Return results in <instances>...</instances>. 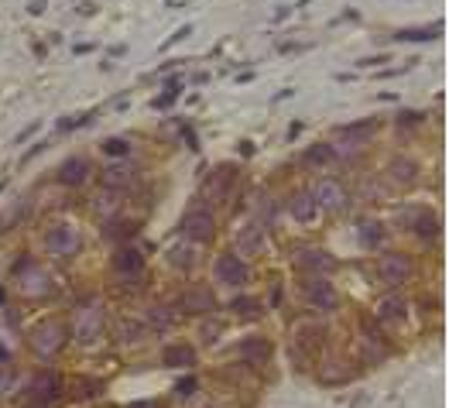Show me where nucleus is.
I'll list each match as a JSON object with an SVG mask.
<instances>
[{
    "instance_id": "obj_36",
    "label": "nucleus",
    "mask_w": 449,
    "mask_h": 408,
    "mask_svg": "<svg viewBox=\"0 0 449 408\" xmlns=\"http://www.w3.org/2000/svg\"><path fill=\"white\" fill-rule=\"evenodd\" d=\"M175 100H179V82H168V86H165V93L155 100V106L161 110V106H168V103H175Z\"/></svg>"
},
{
    "instance_id": "obj_25",
    "label": "nucleus",
    "mask_w": 449,
    "mask_h": 408,
    "mask_svg": "<svg viewBox=\"0 0 449 408\" xmlns=\"http://www.w3.org/2000/svg\"><path fill=\"white\" fill-rule=\"evenodd\" d=\"M267 354H271V347H267L261 336H251V340H244V343H240V357L251 360V364H265Z\"/></svg>"
},
{
    "instance_id": "obj_31",
    "label": "nucleus",
    "mask_w": 449,
    "mask_h": 408,
    "mask_svg": "<svg viewBox=\"0 0 449 408\" xmlns=\"http://www.w3.org/2000/svg\"><path fill=\"white\" fill-rule=\"evenodd\" d=\"M134 233H137V223H127V220L106 227V237H110V240H127V237H134Z\"/></svg>"
},
{
    "instance_id": "obj_19",
    "label": "nucleus",
    "mask_w": 449,
    "mask_h": 408,
    "mask_svg": "<svg viewBox=\"0 0 449 408\" xmlns=\"http://www.w3.org/2000/svg\"><path fill=\"white\" fill-rule=\"evenodd\" d=\"M374 130H377V128H374L370 120H364V124H346V128H340V130H336V137H340V144H343V148H360Z\"/></svg>"
},
{
    "instance_id": "obj_11",
    "label": "nucleus",
    "mask_w": 449,
    "mask_h": 408,
    "mask_svg": "<svg viewBox=\"0 0 449 408\" xmlns=\"http://www.w3.org/2000/svg\"><path fill=\"white\" fill-rule=\"evenodd\" d=\"M89 172H93V165H89V158H80V154H72V158H65L62 165H58V182L62 185H69V189H80V185H86V179H89Z\"/></svg>"
},
{
    "instance_id": "obj_2",
    "label": "nucleus",
    "mask_w": 449,
    "mask_h": 408,
    "mask_svg": "<svg viewBox=\"0 0 449 408\" xmlns=\"http://www.w3.org/2000/svg\"><path fill=\"white\" fill-rule=\"evenodd\" d=\"M182 237L189 244H210L213 237H216V216L210 213V206H196V209H189L182 220Z\"/></svg>"
},
{
    "instance_id": "obj_6",
    "label": "nucleus",
    "mask_w": 449,
    "mask_h": 408,
    "mask_svg": "<svg viewBox=\"0 0 449 408\" xmlns=\"http://www.w3.org/2000/svg\"><path fill=\"white\" fill-rule=\"evenodd\" d=\"M18 288H21L25 295H31V299H42V295L52 292V278H49V271L38 268L34 261H21V264H18Z\"/></svg>"
},
{
    "instance_id": "obj_17",
    "label": "nucleus",
    "mask_w": 449,
    "mask_h": 408,
    "mask_svg": "<svg viewBox=\"0 0 449 408\" xmlns=\"http://www.w3.org/2000/svg\"><path fill=\"white\" fill-rule=\"evenodd\" d=\"M265 251V227L261 223H247L237 233V254H261Z\"/></svg>"
},
{
    "instance_id": "obj_34",
    "label": "nucleus",
    "mask_w": 449,
    "mask_h": 408,
    "mask_svg": "<svg viewBox=\"0 0 449 408\" xmlns=\"http://www.w3.org/2000/svg\"><path fill=\"white\" fill-rule=\"evenodd\" d=\"M234 309H237L240 316H258V312H261V302H258V299H237Z\"/></svg>"
},
{
    "instance_id": "obj_8",
    "label": "nucleus",
    "mask_w": 449,
    "mask_h": 408,
    "mask_svg": "<svg viewBox=\"0 0 449 408\" xmlns=\"http://www.w3.org/2000/svg\"><path fill=\"white\" fill-rule=\"evenodd\" d=\"M27 391H31V405L27 408H49L58 398V391H62V378L55 371H42V374L31 378Z\"/></svg>"
},
{
    "instance_id": "obj_13",
    "label": "nucleus",
    "mask_w": 449,
    "mask_h": 408,
    "mask_svg": "<svg viewBox=\"0 0 449 408\" xmlns=\"http://www.w3.org/2000/svg\"><path fill=\"white\" fill-rule=\"evenodd\" d=\"M312 199H316V206H322V209H333V213H340L346 206V192L340 182L333 179H322L316 185V192H312Z\"/></svg>"
},
{
    "instance_id": "obj_33",
    "label": "nucleus",
    "mask_w": 449,
    "mask_h": 408,
    "mask_svg": "<svg viewBox=\"0 0 449 408\" xmlns=\"http://www.w3.org/2000/svg\"><path fill=\"white\" fill-rule=\"evenodd\" d=\"M422 110H401V113H398V124H401V128H419V124H422Z\"/></svg>"
},
{
    "instance_id": "obj_3",
    "label": "nucleus",
    "mask_w": 449,
    "mask_h": 408,
    "mask_svg": "<svg viewBox=\"0 0 449 408\" xmlns=\"http://www.w3.org/2000/svg\"><path fill=\"white\" fill-rule=\"evenodd\" d=\"M302 299L309 302L312 312L326 316V312L336 309V288H333V281L322 278V275H309V278L302 281Z\"/></svg>"
},
{
    "instance_id": "obj_40",
    "label": "nucleus",
    "mask_w": 449,
    "mask_h": 408,
    "mask_svg": "<svg viewBox=\"0 0 449 408\" xmlns=\"http://www.w3.org/2000/svg\"><path fill=\"white\" fill-rule=\"evenodd\" d=\"M27 11H31V14H42V11H45V0H31Z\"/></svg>"
},
{
    "instance_id": "obj_24",
    "label": "nucleus",
    "mask_w": 449,
    "mask_h": 408,
    "mask_svg": "<svg viewBox=\"0 0 449 408\" xmlns=\"http://www.w3.org/2000/svg\"><path fill=\"white\" fill-rule=\"evenodd\" d=\"M161 360H165L168 367H192V364H196V350L185 347V343H172V347H165Z\"/></svg>"
},
{
    "instance_id": "obj_18",
    "label": "nucleus",
    "mask_w": 449,
    "mask_h": 408,
    "mask_svg": "<svg viewBox=\"0 0 449 408\" xmlns=\"http://www.w3.org/2000/svg\"><path fill=\"white\" fill-rule=\"evenodd\" d=\"M405 316H408V302H405L401 295H384V299H381V306H377V323L391 326V323H401Z\"/></svg>"
},
{
    "instance_id": "obj_21",
    "label": "nucleus",
    "mask_w": 449,
    "mask_h": 408,
    "mask_svg": "<svg viewBox=\"0 0 449 408\" xmlns=\"http://www.w3.org/2000/svg\"><path fill=\"white\" fill-rule=\"evenodd\" d=\"M289 209H291V216H295L298 223H309V220H316V213H319L316 199H312V192H295V196L289 199Z\"/></svg>"
},
{
    "instance_id": "obj_22",
    "label": "nucleus",
    "mask_w": 449,
    "mask_h": 408,
    "mask_svg": "<svg viewBox=\"0 0 449 408\" xmlns=\"http://www.w3.org/2000/svg\"><path fill=\"white\" fill-rule=\"evenodd\" d=\"M408 223H412V230L419 233V237H436L439 233V216L432 213V209H415L412 216H408Z\"/></svg>"
},
{
    "instance_id": "obj_23",
    "label": "nucleus",
    "mask_w": 449,
    "mask_h": 408,
    "mask_svg": "<svg viewBox=\"0 0 449 408\" xmlns=\"http://www.w3.org/2000/svg\"><path fill=\"white\" fill-rule=\"evenodd\" d=\"M357 240H360V247H381V240H384V223H377V220H364L360 227H357Z\"/></svg>"
},
{
    "instance_id": "obj_27",
    "label": "nucleus",
    "mask_w": 449,
    "mask_h": 408,
    "mask_svg": "<svg viewBox=\"0 0 449 408\" xmlns=\"http://www.w3.org/2000/svg\"><path fill=\"white\" fill-rule=\"evenodd\" d=\"M175 319H179V312H175L172 306H151L148 309V323H151L155 330H172Z\"/></svg>"
},
{
    "instance_id": "obj_32",
    "label": "nucleus",
    "mask_w": 449,
    "mask_h": 408,
    "mask_svg": "<svg viewBox=\"0 0 449 408\" xmlns=\"http://www.w3.org/2000/svg\"><path fill=\"white\" fill-rule=\"evenodd\" d=\"M96 209H100V213H110V209H113V213H117V209H120V192H117V189H113V192H110V189H106L103 196H96Z\"/></svg>"
},
{
    "instance_id": "obj_26",
    "label": "nucleus",
    "mask_w": 449,
    "mask_h": 408,
    "mask_svg": "<svg viewBox=\"0 0 449 408\" xmlns=\"http://www.w3.org/2000/svg\"><path fill=\"white\" fill-rule=\"evenodd\" d=\"M168 261L175 264V268H182V271H189V268H196V261H199V254H196V244H179V247H172L168 251Z\"/></svg>"
},
{
    "instance_id": "obj_37",
    "label": "nucleus",
    "mask_w": 449,
    "mask_h": 408,
    "mask_svg": "<svg viewBox=\"0 0 449 408\" xmlns=\"http://www.w3.org/2000/svg\"><path fill=\"white\" fill-rule=\"evenodd\" d=\"M175 391H179L182 398H189L192 391H199V381H196V378H185V381H179V384H175Z\"/></svg>"
},
{
    "instance_id": "obj_39",
    "label": "nucleus",
    "mask_w": 449,
    "mask_h": 408,
    "mask_svg": "<svg viewBox=\"0 0 449 408\" xmlns=\"http://www.w3.org/2000/svg\"><path fill=\"white\" fill-rule=\"evenodd\" d=\"M381 62H388L384 55H370V58H360L357 66H364V69H370V66H381Z\"/></svg>"
},
{
    "instance_id": "obj_14",
    "label": "nucleus",
    "mask_w": 449,
    "mask_h": 408,
    "mask_svg": "<svg viewBox=\"0 0 449 408\" xmlns=\"http://www.w3.org/2000/svg\"><path fill=\"white\" fill-rule=\"evenodd\" d=\"M298 264H302L309 275H322V278H326V271L336 268V257L326 254L322 247H302V251H298Z\"/></svg>"
},
{
    "instance_id": "obj_28",
    "label": "nucleus",
    "mask_w": 449,
    "mask_h": 408,
    "mask_svg": "<svg viewBox=\"0 0 449 408\" xmlns=\"http://www.w3.org/2000/svg\"><path fill=\"white\" fill-rule=\"evenodd\" d=\"M131 179H134V168H127V165H110L103 172V185L106 189H117V192H120Z\"/></svg>"
},
{
    "instance_id": "obj_29",
    "label": "nucleus",
    "mask_w": 449,
    "mask_h": 408,
    "mask_svg": "<svg viewBox=\"0 0 449 408\" xmlns=\"http://www.w3.org/2000/svg\"><path fill=\"white\" fill-rule=\"evenodd\" d=\"M443 35V25H432V27H405V31H398L395 38L398 42H432V38H439Z\"/></svg>"
},
{
    "instance_id": "obj_35",
    "label": "nucleus",
    "mask_w": 449,
    "mask_h": 408,
    "mask_svg": "<svg viewBox=\"0 0 449 408\" xmlns=\"http://www.w3.org/2000/svg\"><path fill=\"white\" fill-rule=\"evenodd\" d=\"M220 333H223V323H216V319H206V323H203V340H206V343H216Z\"/></svg>"
},
{
    "instance_id": "obj_9",
    "label": "nucleus",
    "mask_w": 449,
    "mask_h": 408,
    "mask_svg": "<svg viewBox=\"0 0 449 408\" xmlns=\"http://www.w3.org/2000/svg\"><path fill=\"white\" fill-rule=\"evenodd\" d=\"M100 333H103V306H100V302H86V306L76 312V340L93 343Z\"/></svg>"
},
{
    "instance_id": "obj_10",
    "label": "nucleus",
    "mask_w": 449,
    "mask_h": 408,
    "mask_svg": "<svg viewBox=\"0 0 449 408\" xmlns=\"http://www.w3.org/2000/svg\"><path fill=\"white\" fill-rule=\"evenodd\" d=\"M213 275L220 285H230V288H240L247 281V264L240 261L237 254H220L216 264H213Z\"/></svg>"
},
{
    "instance_id": "obj_15",
    "label": "nucleus",
    "mask_w": 449,
    "mask_h": 408,
    "mask_svg": "<svg viewBox=\"0 0 449 408\" xmlns=\"http://www.w3.org/2000/svg\"><path fill=\"white\" fill-rule=\"evenodd\" d=\"M182 309L185 312H199V316H210L216 309V295H213L206 285H192L182 295Z\"/></svg>"
},
{
    "instance_id": "obj_38",
    "label": "nucleus",
    "mask_w": 449,
    "mask_h": 408,
    "mask_svg": "<svg viewBox=\"0 0 449 408\" xmlns=\"http://www.w3.org/2000/svg\"><path fill=\"white\" fill-rule=\"evenodd\" d=\"M144 336V326H137V323H124V340H141Z\"/></svg>"
},
{
    "instance_id": "obj_16",
    "label": "nucleus",
    "mask_w": 449,
    "mask_h": 408,
    "mask_svg": "<svg viewBox=\"0 0 449 408\" xmlns=\"http://www.w3.org/2000/svg\"><path fill=\"white\" fill-rule=\"evenodd\" d=\"M388 179H395L398 185H415L419 182V161L408 154H395L388 161Z\"/></svg>"
},
{
    "instance_id": "obj_5",
    "label": "nucleus",
    "mask_w": 449,
    "mask_h": 408,
    "mask_svg": "<svg viewBox=\"0 0 449 408\" xmlns=\"http://www.w3.org/2000/svg\"><path fill=\"white\" fill-rule=\"evenodd\" d=\"M234 182H237V165H216L203 182V199L206 203H223L230 196Z\"/></svg>"
},
{
    "instance_id": "obj_20",
    "label": "nucleus",
    "mask_w": 449,
    "mask_h": 408,
    "mask_svg": "<svg viewBox=\"0 0 449 408\" xmlns=\"http://www.w3.org/2000/svg\"><path fill=\"white\" fill-rule=\"evenodd\" d=\"M333 158H336L333 144H329V141H316V144H309V148H305V154H302V165H305V168H326Z\"/></svg>"
},
{
    "instance_id": "obj_1",
    "label": "nucleus",
    "mask_w": 449,
    "mask_h": 408,
    "mask_svg": "<svg viewBox=\"0 0 449 408\" xmlns=\"http://www.w3.org/2000/svg\"><path fill=\"white\" fill-rule=\"evenodd\" d=\"M27 343H31V350H34L38 357H55V354L62 350V343H65V326H62L58 319H45V323H38V326L31 330Z\"/></svg>"
},
{
    "instance_id": "obj_7",
    "label": "nucleus",
    "mask_w": 449,
    "mask_h": 408,
    "mask_svg": "<svg viewBox=\"0 0 449 408\" xmlns=\"http://www.w3.org/2000/svg\"><path fill=\"white\" fill-rule=\"evenodd\" d=\"M45 251L55 257H72L80 251V233L72 223H55L45 233Z\"/></svg>"
},
{
    "instance_id": "obj_4",
    "label": "nucleus",
    "mask_w": 449,
    "mask_h": 408,
    "mask_svg": "<svg viewBox=\"0 0 449 408\" xmlns=\"http://www.w3.org/2000/svg\"><path fill=\"white\" fill-rule=\"evenodd\" d=\"M377 278L384 281L388 288H401L405 281L412 278V261H408V254H401V251L381 254V261H377Z\"/></svg>"
},
{
    "instance_id": "obj_12",
    "label": "nucleus",
    "mask_w": 449,
    "mask_h": 408,
    "mask_svg": "<svg viewBox=\"0 0 449 408\" xmlns=\"http://www.w3.org/2000/svg\"><path fill=\"white\" fill-rule=\"evenodd\" d=\"M141 271H144V254H141L137 247H124V251L113 254V275H117V278L134 281Z\"/></svg>"
},
{
    "instance_id": "obj_30",
    "label": "nucleus",
    "mask_w": 449,
    "mask_h": 408,
    "mask_svg": "<svg viewBox=\"0 0 449 408\" xmlns=\"http://www.w3.org/2000/svg\"><path fill=\"white\" fill-rule=\"evenodd\" d=\"M103 154H110V158H124V154H131V144H127L124 137H106Z\"/></svg>"
}]
</instances>
